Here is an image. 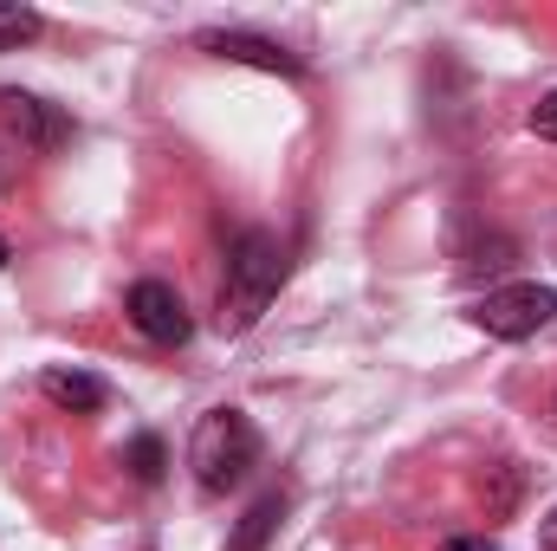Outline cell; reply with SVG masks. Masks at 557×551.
<instances>
[{
  "mask_svg": "<svg viewBox=\"0 0 557 551\" xmlns=\"http://www.w3.org/2000/svg\"><path fill=\"white\" fill-rule=\"evenodd\" d=\"M278 279H285V247H278V234L247 228V234L234 241V254H227V285H221V331H227V338H247V331L267 318Z\"/></svg>",
  "mask_w": 557,
  "mask_h": 551,
  "instance_id": "1",
  "label": "cell"
},
{
  "mask_svg": "<svg viewBox=\"0 0 557 551\" xmlns=\"http://www.w3.org/2000/svg\"><path fill=\"white\" fill-rule=\"evenodd\" d=\"M188 467H195L201 493H227V487H240V480L260 467V428H253L240 409H208L201 421H195Z\"/></svg>",
  "mask_w": 557,
  "mask_h": 551,
  "instance_id": "2",
  "label": "cell"
},
{
  "mask_svg": "<svg viewBox=\"0 0 557 551\" xmlns=\"http://www.w3.org/2000/svg\"><path fill=\"white\" fill-rule=\"evenodd\" d=\"M486 338H499V344H519V338H539L545 325L557 318V292L552 285H532V279H519V285H499V292H486L473 311H467Z\"/></svg>",
  "mask_w": 557,
  "mask_h": 551,
  "instance_id": "3",
  "label": "cell"
},
{
  "mask_svg": "<svg viewBox=\"0 0 557 551\" xmlns=\"http://www.w3.org/2000/svg\"><path fill=\"white\" fill-rule=\"evenodd\" d=\"M0 124H7V137L20 143V149H33V156H52V149L72 143V118L59 105L33 98V91H0Z\"/></svg>",
  "mask_w": 557,
  "mask_h": 551,
  "instance_id": "4",
  "label": "cell"
},
{
  "mask_svg": "<svg viewBox=\"0 0 557 551\" xmlns=\"http://www.w3.org/2000/svg\"><path fill=\"white\" fill-rule=\"evenodd\" d=\"M124 311H131V325L149 344H188V331H195V318H188V305H182V292L169 279H137Z\"/></svg>",
  "mask_w": 557,
  "mask_h": 551,
  "instance_id": "5",
  "label": "cell"
},
{
  "mask_svg": "<svg viewBox=\"0 0 557 551\" xmlns=\"http://www.w3.org/2000/svg\"><path fill=\"white\" fill-rule=\"evenodd\" d=\"M195 46H201V52H214V59H234V65H260V72H278V78H305V59H298V52H285V46L267 39V33L214 26V33H201Z\"/></svg>",
  "mask_w": 557,
  "mask_h": 551,
  "instance_id": "6",
  "label": "cell"
},
{
  "mask_svg": "<svg viewBox=\"0 0 557 551\" xmlns=\"http://www.w3.org/2000/svg\"><path fill=\"white\" fill-rule=\"evenodd\" d=\"M39 390H46V403H59L65 415H98L104 403H111L104 377H91V370H65V364H52V370L39 377Z\"/></svg>",
  "mask_w": 557,
  "mask_h": 551,
  "instance_id": "7",
  "label": "cell"
},
{
  "mask_svg": "<svg viewBox=\"0 0 557 551\" xmlns=\"http://www.w3.org/2000/svg\"><path fill=\"white\" fill-rule=\"evenodd\" d=\"M278 519H285V493H260L247 513H240V526H234V539H227V551H267L278 532Z\"/></svg>",
  "mask_w": 557,
  "mask_h": 551,
  "instance_id": "8",
  "label": "cell"
},
{
  "mask_svg": "<svg viewBox=\"0 0 557 551\" xmlns=\"http://www.w3.org/2000/svg\"><path fill=\"white\" fill-rule=\"evenodd\" d=\"M39 13L33 7H13V0H0V52H13V46H26V39H39Z\"/></svg>",
  "mask_w": 557,
  "mask_h": 551,
  "instance_id": "9",
  "label": "cell"
},
{
  "mask_svg": "<svg viewBox=\"0 0 557 551\" xmlns=\"http://www.w3.org/2000/svg\"><path fill=\"white\" fill-rule=\"evenodd\" d=\"M162 467H169V448H162L156 434H137V441H131V474H137L143 487H156Z\"/></svg>",
  "mask_w": 557,
  "mask_h": 551,
  "instance_id": "10",
  "label": "cell"
},
{
  "mask_svg": "<svg viewBox=\"0 0 557 551\" xmlns=\"http://www.w3.org/2000/svg\"><path fill=\"white\" fill-rule=\"evenodd\" d=\"M493 474V493H486V519H506L512 513V500H519V474L512 467H486Z\"/></svg>",
  "mask_w": 557,
  "mask_h": 551,
  "instance_id": "11",
  "label": "cell"
},
{
  "mask_svg": "<svg viewBox=\"0 0 557 551\" xmlns=\"http://www.w3.org/2000/svg\"><path fill=\"white\" fill-rule=\"evenodd\" d=\"M473 273H506L512 267V241H499V234H486L480 247H473V260H467Z\"/></svg>",
  "mask_w": 557,
  "mask_h": 551,
  "instance_id": "12",
  "label": "cell"
},
{
  "mask_svg": "<svg viewBox=\"0 0 557 551\" xmlns=\"http://www.w3.org/2000/svg\"><path fill=\"white\" fill-rule=\"evenodd\" d=\"M532 131H539L545 143H557V91H545V98H539V111H532Z\"/></svg>",
  "mask_w": 557,
  "mask_h": 551,
  "instance_id": "13",
  "label": "cell"
},
{
  "mask_svg": "<svg viewBox=\"0 0 557 551\" xmlns=\"http://www.w3.org/2000/svg\"><path fill=\"white\" fill-rule=\"evenodd\" d=\"M539 551H557V506L545 513V526H539Z\"/></svg>",
  "mask_w": 557,
  "mask_h": 551,
  "instance_id": "14",
  "label": "cell"
},
{
  "mask_svg": "<svg viewBox=\"0 0 557 551\" xmlns=\"http://www.w3.org/2000/svg\"><path fill=\"white\" fill-rule=\"evenodd\" d=\"M441 551H499V546H493V539H447Z\"/></svg>",
  "mask_w": 557,
  "mask_h": 551,
  "instance_id": "15",
  "label": "cell"
},
{
  "mask_svg": "<svg viewBox=\"0 0 557 551\" xmlns=\"http://www.w3.org/2000/svg\"><path fill=\"white\" fill-rule=\"evenodd\" d=\"M0 182H7V156H0Z\"/></svg>",
  "mask_w": 557,
  "mask_h": 551,
  "instance_id": "16",
  "label": "cell"
},
{
  "mask_svg": "<svg viewBox=\"0 0 557 551\" xmlns=\"http://www.w3.org/2000/svg\"><path fill=\"white\" fill-rule=\"evenodd\" d=\"M0 267H7V241H0Z\"/></svg>",
  "mask_w": 557,
  "mask_h": 551,
  "instance_id": "17",
  "label": "cell"
}]
</instances>
